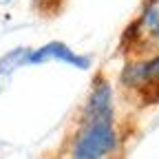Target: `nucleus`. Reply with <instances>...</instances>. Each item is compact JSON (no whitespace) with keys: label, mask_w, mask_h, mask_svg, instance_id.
Masks as SVG:
<instances>
[{"label":"nucleus","mask_w":159,"mask_h":159,"mask_svg":"<svg viewBox=\"0 0 159 159\" xmlns=\"http://www.w3.org/2000/svg\"><path fill=\"white\" fill-rule=\"evenodd\" d=\"M117 148V133L113 126V89L97 77L86 99L82 126L75 137L71 155L77 159H99Z\"/></svg>","instance_id":"nucleus-1"},{"label":"nucleus","mask_w":159,"mask_h":159,"mask_svg":"<svg viewBox=\"0 0 159 159\" xmlns=\"http://www.w3.org/2000/svg\"><path fill=\"white\" fill-rule=\"evenodd\" d=\"M126 86H155L159 84V55L144 64H130L122 73Z\"/></svg>","instance_id":"nucleus-4"},{"label":"nucleus","mask_w":159,"mask_h":159,"mask_svg":"<svg viewBox=\"0 0 159 159\" xmlns=\"http://www.w3.org/2000/svg\"><path fill=\"white\" fill-rule=\"evenodd\" d=\"M49 60H57V62H64V64H71L80 71H86L91 66V57L86 55H77L69 44L64 42H47L44 47H40L35 51H29L27 55V64H42V62H49Z\"/></svg>","instance_id":"nucleus-2"},{"label":"nucleus","mask_w":159,"mask_h":159,"mask_svg":"<svg viewBox=\"0 0 159 159\" xmlns=\"http://www.w3.org/2000/svg\"><path fill=\"white\" fill-rule=\"evenodd\" d=\"M2 2H11V0H2Z\"/></svg>","instance_id":"nucleus-6"},{"label":"nucleus","mask_w":159,"mask_h":159,"mask_svg":"<svg viewBox=\"0 0 159 159\" xmlns=\"http://www.w3.org/2000/svg\"><path fill=\"white\" fill-rule=\"evenodd\" d=\"M130 31L142 47L159 44V0H146L144 11Z\"/></svg>","instance_id":"nucleus-3"},{"label":"nucleus","mask_w":159,"mask_h":159,"mask_svg":"<svg viewBox=\"0 0 159 159\" xmlns=\"http://www.w3.org/2000/svg\"><path fill=\"white\" fill-rule=\"evenodd\" d=\"M31 49H25V47H18L13 51H9L7 55L0 57V89H2L7 82H9V77L13 75V71L18 66H22L27 64V55H29Z\"/></svg>","instance_id":"nucleus-5"}]
</instances>
